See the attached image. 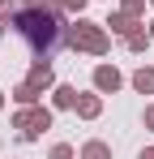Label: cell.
<instances>
[{
    "label": "cell",
    "instance_id": "1",
    "mask_svg": "<svg viewBox=\"0 0 154 159\" xmlns=\"http://www.w3.org/2000/svg\"><path fill=\"white\" fill-rule=\"evenodd\" d=\"M64 26H69V17L60 13L56 0H13L9 30L30 43L34 65H51V56L64 48Z\"/></svg>",
    "mask_w": 154,
    "mask_h": 159
},
{
    "label": "cell",
    "instance_id": "12",
    "mask_svg": "<svg viewBox=\"0 0 154 159\" xmlns=\"http://www.w3.org/2000/svg\"><path fill=\"white\" fill-rule=\"evenodd\" d=\"M13 103H17V107H26V103H39V95H34V90H30L26 82H17V86H13Z\"/></svg>",
    "mask_w": 154,
    "mask_h": 159
},
{
    "label": "cell",
    "instance_id": "5",
    "mask_svg": "<svg viewBox=\"0 0 154 159\" xmlns=\"http://www.w3.org/2000/svg\"><path fill=\"white\" fill-rule=\"evenodd\" d=\"M26 86H30L34 95H47L51 86H56V69H51V65H30V73H26Z\"/></svg>",
    "mask_w": 154,
    "mask_h": 159
},
{
    "label": "cell",
    "instance_id": "17",
    "mask_svg": "<svg viewBox=\"0 0 154 159\" xmlns=\"http://www.w3.org/2000/svg\"><path fill=\"white\" fill-rule=\"evenodd\" d=\"M141 125L154 133V103H146V112H141Z\"/></svg>",
    "mask_w": 154,
    "mask_h": 159
},
{
    "label": "cell",
    "instance_id": "15",
    "mask_svg": "<svg viewBox=\"0 0 154 159\" xmlns=\"http://www.w3.org/2000/svg\"><path fill=\"white\" fill-rule=\"evenodd\" d=\"M47 159H77V151L69 146V142H56V146L47 151Z\"/></svg>",
    "mask_w": 154,
    "mask_h": 159
},
{
    "label": "cell",
    "instance_id": "9",
    "mask_svg": "<svg viewBox=\"0 0 154 159\" xmlns=\"http://www.w3.org/2000/svg\"><path fill=\"white\" fill-rule=\"evenodd\" d=\"M128 82H133V90H137V95H154V65H141Z\"/></svg>",
    "mask_w": 154,
    "mask_h": 159
},
{
    "label": "cell",
    "instance_id": "19",
    "mask_svg": "<svg viewBox=\"0 0 154 159\" xmlns=\"http://www.w3.org/2000/svg\"><path fill=\"white\" fill-rule=\"evenodd\" d=\"M0 112H4V90H0Z\"/></svg>",
    "mask_w": 154,
    "mask_h": 159
},
{
    "label": "cell",
    "instance_id": "13",
    "mask_svg": "<svg viewBox=\"0 0 154 159\" xmlns=\"http://www.w3.org/2000/svg\"><path fill=\"white\" fill-rule=\"evenodd\" d=\"M56 4H60V13H64V17H81L90 0H56Z\"/></svg>",
    "mask_w": 154,
    "mask_h": 159
},
{
    "label": "cell",
    "instance_id": "8",
    "mask_svg": "<svg viewBox=\"0 0 154 159\" xmlns=\"http://www.w3.org/2000/svg\"><path fill=\"white\" fill-rule=\"evenodd\" d=\"M81 120H99L103 116V95L99 90H90V95H77V107H73Z\"/></svg>",
    "mask_w": 154,
    "mask_h": 159
},
{
    "label": "cell",
    "instance_id": "6",
    "mask_svg": "<svg viewBox=\"0 0 154 159\" xmlns=\"http://www.w3.org/2000/svg\"><path fill=\"white\" fill-rule=\"evenodd\" d=\"M103 26H107V34H111V39H128V34H133V30L141 26V22L116 9V13H107V22H103Z\"/></svg>",
    "mask_w": 154,
    "mask_h": 159
},
{
    "label": "cell",
    "instance_id": "18",
    "mask_svg": "<svg viewBox=\"0 0 154 159\" xmlns=\"http://www.w3.org/2000/svg\"><path fill=\"white\" fill-rule=\"evenodd\" d=\"M137 159H154V146H146V151H141V155H137Z\"/></svg>",
    "mask_w": 154,
    "mask_h": 159
},
{
    "label": "cell",
    "instance_id": "14",
    "mask_svg": "<svg viewBox=\"0 0 154 159\" xmlns=\"http://www.w3.org/2000/svg\"><path fill=\"white\" fill-rule=\"evenodd\" d=\"M120 13H128V17H137V22H141V13H146V0H120Z\"/></svg>",
    "mask_w": 154,
    "mask_h": 159
},
{
    "label": "cell",
    "instance_id": "16",
    "mask_svg": "<svg viewBox=\"0 0 154 159\" xmlns=\"http://www.w3.org/2000/svg\"><path fill=\"white\" fill-rule=\"evenodd\" d=\"M9 17H13V0H0V34L9 30Z\"/></svg>",
    "mask_w": 154,
    "mask_h": 159
},
{
    "label": "cell",
    "instance_id": "3",
    "mask_svg": "<svg viewBox=\"0 0 154 159\" xmlns=\"http://www.w3.org/2000/svg\"><path fill=\"white\" fill-rule=\"evenodd\" d=\"M13 129H17V138H26V142L43 138V133L51 129V107H43V103L17 107V112H13Z\"/></svg>",
    "mask_w": 154,
    "mask_h": 159
},
{
    "label": "cell",
    "instance_id": "7",
    "mask_svg": "<svg viewBox=\"0 0 154 159\" xmlns=\"http://www.w3.org/2000/svg\"><path fill=\"white\" fill-rule=\"evenodd\" d=\"M51 107H56V112H73L77 107V86L56 82V86H51Z\"/></svg>",
    "mask_w": 154,
    "mask_h": 159
},
{
    "label": "cell",
    "instance_id": "4",
    "mask_svg": "<svg viewBox=\"0 0 154 159\" xmlns=\"http://www.w3.org/2000/svg\"><path fill=\"white\" fill-rule=\"evenodd\" d=\"M90 82H94V90H99V95H116V90L124 86V73H120L116 65H94Z\"/></svg>",
    "mask_w": 154,
    "mask_h": 159
},
{
    "label": "cell",
    "instance_id": "20",
    "mask_svg": "<svg viewBox=\"0 0 154 159\" xmlns=\"http://www.w3.org/2000/svg\"><path fill=\"white\" fill-rule=\"evenodd\" d=\"M146 30H150V39H154V22H150V26H146Z\"/></svg>",
    "mask_w": 154,
    "mask_h": 159
},
{
    "label": "cell",
    "instance_id": "10",
    "mask_svg": "<svg viewBox=\"0 0 154 159\" xmlns=\"http://www.w3.org/2000/svg\"><path fill=\"white\" fill-rule=\"evenodd\" d=\"M77 159H111V146H107L103 138H90V142H81Z\"/></svg>",
    "mask_w": 154,
    "mask_h": 159
},
{
    "label": "cell",
    "instance_id": "11",
    "mask_svg": "<svg viewBox=\"0 0 154 159\" xmlns=\"http://www.w3.org/2000/svg\"><path fill=\"white\" fill-rule=\"evenodd\" d=\"M150 43H154V39H150V30H146V22H141V26H137V30H133V34L124 39V48H128L133 56H141L146 48H150Z\"/></svg>",
    "mask_w": 154,
    "mask_h": 159
},
{
    "label": "cell",
    "instance_id": "21",
    "mask_svg": "<svg viewBox=\"0 0 154 159\" xmlns=\"http://www.w3.org/2000/svg\"><path fill=\"white\" fill-rule=\"evenodd\" d=\"M150 4H154V0H150Z\"/></svg>",
    "mask_w": 154,
    "mask_h": 159
},
{
    "label": "cell",
    "instance_id": "2",
    "mask_svg": "<svg viewBox=\"0 0 154 159\" xmlns=\"http://www.w3.org/2000/svg\"><path fill=\"white\" fill-rule=\"evenodd\" d=\"M64 48H73V52H86V56H107L111 52V34L103 22H90L86 13L73 17L69 26H64Z\"/></svg>",
    "mask_w": 154,
    "mask_h": 159
}]
</instances>
